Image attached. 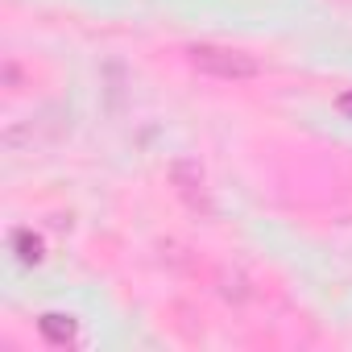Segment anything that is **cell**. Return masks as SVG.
I'll return each mask as SVG.
<instances>
[{
	"label": "cell",
	"mask_w": 352,
	"mask_h": 352,
	"mask_svg": "<svg viewBox=\"0 0 352 352\" xmlns=\"http://www.w3.org/2000/svg\"><path fill=\"white\" fill-rule=\"evenodd\" d=\"M42 336L54 344H67V340H75V319L71 315H42Z\"/></svg>",
	"instance_id": "cell-2"
},
{
	"label": "cell",
	"mask_w": 352,
	"mask_h": 352,
	"mask_svg": "<svg viewBox=\"0 0 352 352\" xmlns=\"http://www.w3.org/2000/svg\"><path fill=\"white\" fill-rule=\"evenodd\" d=\"M187 54H191L195 71L216 75V79H253V75L261 71L253 54L232 50V46H208V42H204V46H191Z\"/></svg>",
	"instance_id": "cell-1"
},
{
	"label": "cell",
	"mask_w": 352,
	"mask_h": 352,
	"mask_svg": "<svg viewBox=\"0 0 352 352\" xmlns=\"http://www.w3.org/2000/svg\"><path fill=\"white\" fill-rule=\"evenodd\" d=\"M17 249H25L21 261H42V241H34L30 232H17Z\"/></svg>",
	"instance_id": "cell-3"
}]
</instances>
